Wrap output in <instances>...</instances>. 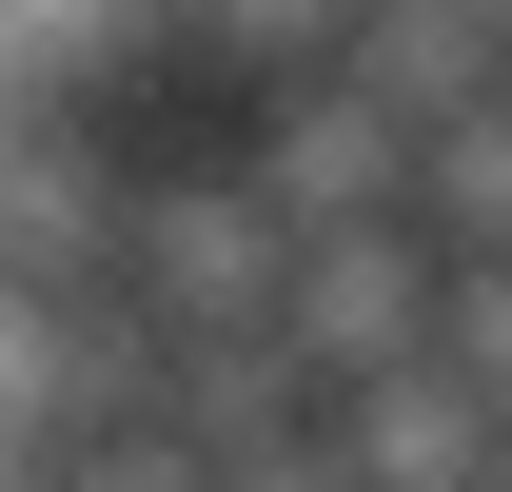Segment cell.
<instances>
[{
	"mask_svg": "<svg viewBox=\"0 0 512 492\" xmlns=\"http://www.w3.org/2000/svg\"><path fill=\"white\" fill-rule=\"evenodd\" d=\"M217 492H355V473H335V433H256V453H217Z\"/></svg>",
	"mask_w": 512,
	"mask_h": 492,
	"instance_id": "6da1fadb",
	"label": "cell"
}]
</instances>
